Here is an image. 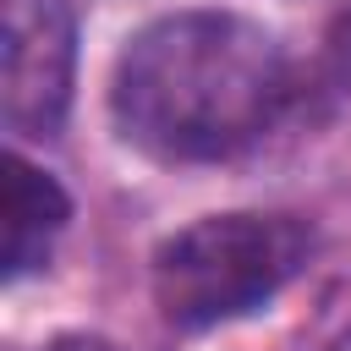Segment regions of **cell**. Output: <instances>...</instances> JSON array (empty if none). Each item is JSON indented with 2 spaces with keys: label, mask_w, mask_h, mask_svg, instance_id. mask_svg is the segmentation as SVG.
<instances>
[{
  "label": "cell",
  "mask_w": 351,
  "mask_h": 351,
  "mask_svg": "<svg viewBox=\"0 0 351 351\" xmlns=\"http://www.w3.org/2000/svg\"><path fill=\"white\" fill-rule=\"evenodd\" d=\"M0 115L16 137H55L77 71L71 0H0Z\"/></svg>",
  "instance_id": "3"
},
{
  "label": "cell",
  "mask_w": 351,
  "mask_h": 351,
  "mask_svg": "<svg viewBox=\"0 0 351 351\" xmlns=\"http://www.w3.org/2000/svg\"><path fill=\"white\" fill-rule=\"evenodd\" d=\"M307 252L313 230L296 214H203L154 247V302L176 329H214L269 307Z\"/></svg>",
  "instance_id": "2"
},
{
  "label": "cell",
  "mask_w": 351,
  "mask_h": 351,
  "mask_svg": "<svg viewBox=\"0 0 351 351\" xmlns=\"http://www.w3.org/2000/svg\"><path fill=\"white\" fill-rule=\"evenodd\" d=\"M55 351H115V346H104V340H60Z\"/></svg>",
  "instance_id": "5"
},
{
  "label": "cell",
  "mask_w": 351,
  "mask_h": 351,
  "mask_svg": "<svg viewBox=\"0 0 351 351\" xmlns=\"http://www.w3.org/2000/svg\"><path fill=\"white\" fill-rule=\"evenodd\" d=\"M5 280L33 274L49 258V241L66 230L71 219V197L60 192V181L38 165H27L22 154H5Z\"/></svg>",
  "instance_id": "4"
},
{
  "label": "cell",
  "mask_w": 351,
  "mask_h": 351,
  "mask_svg": "<svg viewBox=\"0 0 351 351\" xmlns=\"http://www.w3.org/2000/svg\"><path fill=\"white\" fill-rule=\"evenodd\" d=\"M296 99L274 27L241 11H170L137 27L110 71L115 132L165 165H214L252 148Z\"/></svg>",
  "instance_id": "1"
}]
</instances>
